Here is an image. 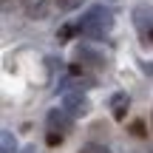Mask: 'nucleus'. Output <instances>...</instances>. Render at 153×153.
<instances>
[{"label": "nucleus", "mask_w": 153, "mask_h": 153, "mask_svg": "<svg viewBox=\"0 0 153 153\" xmlns=\"http://www.w3.org/2000/svg\"><path fill=\"white\" fill-rule=\"evenodd\" d=\"M114 11L108 6H91L85 14L76 20V34L88 40H105L114 31Z\"/></svg>", "instance_id": "f257e3e1"}, {"label": "nucleus", "mask_w": 153, "mask_h": 153, "mask_svg": "<svg viewBox=\"0 0 153 153\" xmlns=\"http://www.w3.org/2000/svg\"><path fill=\"white\" fill-rule=\"evenodd\" d=\"M74 60L79 62V65H85V68H94V71H102V68L108 65L105 54H102V51H97L94 45H88V43L74 45Z\"/></svg>", "instance_id": "f03ea898"}, {"label": "nucleus", "mask_w": 153, "mask_h": 153, "mask_svg": "<svg viewBox=\"0 0 153 153\" xmlns=\"http://www.w3.org/2000/svg\"><path fill=\"white\" fill-rule=\"evenodd\" d=\"M62 108H65L74 119H82V116L91 111V102H88V97H85V88L65 91V94H62Z\"/></svg>", "instance_id": "7ed1b4c3"}, {"label": "nucleus", "mask_w": 153, "mask_h": 153, "mask_svg": "<svg viewBox=\"0 0 153 153\" xmlns=\"http://www.w3.org/2000/svg\"><path fill=\"white\" fill-rule=\"evenodd\" d=\"M45 125H48V131H57V133H65L68 136L74 131V116L65 108H51L48 116H45Z\"/></svg>", "instance_id": "20e7f679"}, {"label": "nucleus", "mask_w": 153, "mask_h": 153, "mask_svg": "<svg viewBox=\"0 0 153 153\" xmlns=\"http://www.w3.org/2000/svg\"><path fill=\"white\" fill-rule=\"evenodd\" d=\"M108 105H111V114H114V119H125L128 116V105H131V97H128L125 91H116V94H111V99H108Z\"/></svg>", "instance_id": "39448f33"}, {"label": "nucleus", "mask_w": 153, "mask_h": 153, "mask_svg": "<svg viewBox=\"0 0 153 153\" xmlns=\"http://www.w3.org/2000/svg\"><path fill=\"white\" fill-rule=\"evenodd\" d=\"M133 23H136V28L142 34H148L153 28V9L150 6H136L133 9Z\"/></svg>", "instance_id": "423d86ee"}, {"label": "nucleus", "mask_w": 153, "mask_h": 153, "mask_svg": "<svg viewBox=\"0 0 153 153\" xmlns=\"http://www.w3.org/2000/svg\"><path fill=\"white\" fill-rule=\"evenodd\" d=\"M48 11H51V0H28V3H26L28 20H45Z\"/></svg>", "instance_id": "0eeeda50"}, {"label": "nucleus", "mask_w": 153, "mask_h": 153, "mask_svg": "<svg viewBox=\"0 0 153 153\" xmlns=\"http://www.w3.org/2000/svg\"><path fill=\"white\" fill-rule=\"evenodd\" d=\"M0 153H20L17 150V139H14V133H11L9 128L0 133Z\"/></svg>", "instance_id": "6e6552de"}, {"label": "nucleus", "mask_w": 153, "mask_h": 153, "mask_svg": "<svg viewBox=\"0 0 153 153\" xmlns=\"http://www.w3.org/2000/svg\"><path fill=\"white\" fill-rule=\"evenodd\" d=\"M82 3H85V0H54V6L60 11H74V9H79Z\"/></svg>", "instance_id": "1a4fd4ad"}, {"label": "nucleus", "mask_w": 153, "mask_h": 153, "mask_svg": "<svg viewBox=\"0 0 153 153\" xmlns=\"http://www.w3.org/2000/svg\"><path fill=\"white\" fill-rule=\"evenodd\" d=\"M76 34V23H68V26H62L60 31H57V40H60V43H65V40H71Z\"/></svg>", "instance_id": "9d476101"}, {"label": "nucleus", "mask_w": 153, "mask_h": 153, "mask_svg": "<svg viewBox=\"0 0 153 153\" xmlns=\"http://www.w3.org/2000/svg\"><path fill=\"white\" fill-rule=\"evenodd\" d=\"M62 139H65V133H57V131H48V136H45V145L48 148H60Z\"/></svg>", "instance_id": "9b49d317"}, {"label": "nucleus", "mask_w": 153, "mask_h": 153, "mask_svg": "<svg viewBox=\"0 0 153 153\" xmlns=\"http://www.w3.org/2000/svg\"><path fill=\"white\" fill-rule=\"evenodd\" d=\"M131 131H133V136H148V128H145V122H142V119L131 122Z\"/></svg>", "instance_id": "f8f14e48"}, {"label": "nucleus", "mask_w": 153, "mask_h": 153, "mask_svg": "<svg viewBox=\"0 0 153 153\" xmlns=\"http://www.w3.org/2000/svg\"><path fill=\"white\" fill-rule=\"evenodd\" d=\"M79 153H111V150L105 148V145H94V142H91V145H85Z\"/></svg>", "instance_id": "ddd939ff"}, {"label": "nucleus", "mask_w": 153, "mask_h": 153, "mask_svg": "<svg viewBox=\"0 0 153 153\" xmlns=\"http://www.w3.org/2000/svg\"><path fill=\"white\" fill-rule=\"evenodd\" d=\"M139 68H142V74L153 76V60H139Z\"/></svg>", "instance_id": "4468645a"}, {"label": "nucleus", "mask_w": 153, "mask_h": 153, "mask_svg": "<svg viewBox=\"0 0 153 153\" xmlns=\"http://www.w3.org/2000/svg\"><path fill=\"white\" fill-rule=\"evenodd\" d=\"M20 153H37V148H34V145H26V148H23Z\"/></svg>", "instance_id": "2eb2a0df"}, {"label": "nucleus", "mask_w": 153, "mask_h": 153, "mask_svg": "<svg viewBox=\"0 0 153 153\" xmlns=\"http://www.w3.org/2000/svg\"><path fill=\"white\" fill-rule=\"evenodd\" d=\"M145 37H148V43H153V28H150V31H148V34H145Z\"/></svg>", "instance_id": "dca6fc26"}]
</instances>
